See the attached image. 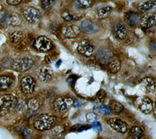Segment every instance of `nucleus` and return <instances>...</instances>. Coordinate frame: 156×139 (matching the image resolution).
Here are the masks:
<instances>
[{"mask_svg": "<svg viewBox=\"0 0 156 139\" xmlns=\"http://www.w3.org/2000/svg\"><path fill=\"white\" fill-rule=\"evenodd\" d=\"M56 118L48 114H42L37 117L34 123V127L40 131L49 130L54 127Z\"/></svg>", "mask_w": 156, "mask_h": 139, "instance_id": "f257e3e1", "label": "nucleus"}, {"mask_svg": "<svg viewBox=\"0 0 156 139\" xmlns=\"http://www.w3.org/2000/svg\"><path fill=\"white\" fill-rule=\"evenodd\" d=\"M17 105V99L12 95L7 94L0 97V116H3Z\"/></svg>", "mask_w": 156, "mask_h": 139, "instance_id": "f03ea898", "label": "nucleus"}, {"mask_svg": "<svg viewBox=\"0 0 156 139\" xmlns=\"http://www.w3.org/2000/svg\"><path fill=\"white\" fill-rule=\"evenodd\" d=\"M74 99L67 97H58L54 100V109L57 112H65L74 104Z\"/></svg>", "mask_w": 156, "mask_h": 139, "instance_id": "7ed1b4c3", "label": "nucleus"}, {"mask_svg": "<svg viewBox=\"0 0 156 139\" xmlns=\"http://www.w3.org/2000/svg\"><path fill=\"white\" fill-rule=\"evenodd\" d=\"M94 46L89 40H83L80 42L78 46V51L85 57H90L94 52Z\"/></svg>", "mask_w": 156, "mask_h": 139, "instance_id": "20e7f679", "label": "nucleus"}, {"mask_svg": "<svg viewBox=\"0 0 156 139\" xmlns=\"http://www.w3.org/2000/svg\"><path fill=\"white\" fill-rule=\"evenodd\" d=\"M37 76L40 80L43 82H47L51 80L54 76V71L49 66L44 65L37 70Z\"/></svg>", "mask_w": 156, "mask_h": 139, "instance_id": "39448f33", "label": "nucleus"}, {"mask_svg": "<svg viewBox=\"0 0 156 139\" xmlns=\"http://www.w3.org/2000/svg\"><path fill=\"white\" fill-rule=\"evenodd\" d=\"M34 46L37 50L43 52H47L51 49L52 43L49 38L45 36L38 37L36 40Z\"/></svg>", "mask_w": 156, "mask_h": 139, "instance_id": "423d86ee", "label": "nucleus"}, {"mask_svg": "<svg viewBox=\"0 0 156 139\" xmlns=\"http://www.w3.org/2000/svg\"><path fill=\"white\" fill-rule=\"evenodd\" d=\"M107 123L115 131L121 134H124L127 131L128 126L126 123L118 118H111L107 120Z\"/></svg>", "mask_w": 156, "mask_h": 139, "instance_id": "0eeeda50", "label": "nucleus"}, {"mask_svg": "<svg viewBox=\"0 0 156 139\" xmlns=\"http://www.w3.org/2000/svg\"><path fill=\"white\" fill-rule=\"evenodd\" d=\"M21 89L25 94H31L35 89V81L30 76L24 77L21 80Z\"/></svg>", "mask_w": 156, "mask_h": 139, "instance_id": "6e6552de", "label": "nucleus"}, {"mask_svg": "<svg viewBox=\"0 0 156 139\" xmlns=\"http://www.w3.org/2000/svg\"><path fill=\"white\" fill-rule=\"evenodd\" d=\"M24 16L25 19L29 23H36L40 19V13L34 7H29L24 12Z\"/></svg>", "mask_w": 156, "mask_h": 139, "instance_id": "1a4fd4ad", "label": "nucleus"}, {"mask_svg": "<svg viewBox=\"0 0 156 139\" xmlns=\"http://www.w3.org/2000/svg\"><path fill=\"white\" fill-rule=\"evenodd\" d=\"M62 34L67 38H74L79 35L80 29L76 24H70L62 28Z\"/></svg>", "mask_w": 156, "mask_h": 139, "instance_id": "9d476101", "label": "nucleus"}, {"mask_svg": "<svg viewBox=\"0 0 156 139\" xmlns=\"http://www.w3.org/2000/svg\"><path fill=\"white\" fill-rule=\"evenodd\" d=\"M155 13L148 12L144 15L142 19H140V24L144 29H149L155 25Z\"/></svg>", "mask_w": 156, "mask_h": 139, "instance_id": "9b49d317", "label": "nucleus"}, {"mask_svg": "<svg viewBox=\"0 0 156 139\" xmlns=\"http://www.w3.org/2000/svg\"><path fill=\"white\" fill-rule=\"evenodd\" d=\"M34 64V60L29 56L23 57L20 60L17 64V69L20 72H25L31 69Z\"/></svg>", "mask_w": 156, "mask_h": 139, "instance_id": "f8f14e48", "label": "nucleus"}, {"mask_svg": "<svg viewBox=\"0 0 156 139\" xmlns=\"http://www.w3.org/2000/svg\"><path fill=\"white\" fill-rule=\"evenodd\" d=\"M138 107L142 113L148 114L153 109V104L151 100L147 97H144L138 101Z\"/></svg>", "mask_w": 156, "mask_h": 139, "instance_id": "ddd939ff", "label": "nucleus"}, {"mask_svg": "<svg viewBox=\"0 0 156 139\" xmlns=\"http://www.w3.org/2000/svg\"><path fill=\"white\" fill-rule=\"evenodd\" d=\"M80 29L82 30L85 33L90 34L97 31L98 26L89 19H84L80 23Z\"/></svg>", "mask_w": 156, "mask_h": 139, "instance_id": "4468645a", "label": "nucleus"}, {"mask_svg": "<svg viewBox=\"0 0 156 139\" xmlns=\"http://www.w3.org/2000/svg\"><path fill=\"white\" fill-rule=\"evenodd\" d=\"M64 131V127L62 125H58L50 129L47 133L46 139H60Z\"/></svg>", "mask_w": 156, "mask_h": 139, "instance_id": "2eb2a0df", "label": "nucleus"}, {"mask_svg": "<svg viewBox=\"0 0 156 139\" xmlns=\"http://www.w3.org/2000/svg\"><path fill=\"white\" fill-rule=\"evenodd\" d=\"M125 22L131 26H135L140 24V17L135 12H128L124 16Z\"/></svg>", "mask_w": 156, "mask_h": 139, "instance_id": "dca6fc26", "label": "nucleus"}, {"mask_svg": "<svg viewBox=\"0 0 156 139\" xmlns=\"http://www.w3.org/2000/svg\"><path fill=\"white\" fill-rule=\"evenodd\" d=\"M115 37L118 40L124 39L127 34L126 29L122 23H117L115 25L114 29H113Z\"/></svg>", "mask_w": 156, "mask_h": 139, "instance_id": "f3484780", "label": "nucleus"}, {"mask_svg": "<svg viewBox=\"0 0 156 139\" xmlns=\"http://www.w3.org/2000/svg\"><path fill=\"white\" fill-rule=\"evenodd\" d=\"M140 83L147 92L153 93L155 91V82L152 78L146 77L142 78L140 80Z\"/></svg>", "mask_w": 156, "mask_h": 139, "instance_id": "a211bd4d", "label": "nucleus"}, {"mask_svg": "<svg viewBox=\"0 0 156 139\" xmlns=\"http://www.w3.org/2000/svg\"><path fill=\"white\" fill-rule=\"evenodd\" d=\"M111 53L109 50L106 49H102L100 51L98 52L97 57L98 60L102 63H107L110 61V59L111 58Z\"/></svg>", "mask_w": 156, "mask_h": 139, "instance_id": "6ab92c4d", "label": "nucleus"}, {"mask_svg": "<svg viewBox=\"0 0 156 139\" xmlns=\"http://www.w3.org/2000/svg\"><path fill=\"white\" fill-rule=\"evenodd\" d=\"M12 82L11 78L6 75L0 76V92L6 90Z\"/></svg>", "mask_w": 156, "mask_h": 139, "instance_id": "aec40b11", "label": "nucleus"}, {"mask_svg": "<svg viewBox=\"0 0 156 139\" xmlns=\"http://www.w3.org/2000/svg\"><path fill=\"white\" fill-rule=\"evenodd\" d=\"M0 20L1 24L4 27H6L11 25V16L6 12H0Z\"/></svg>", "mask_w": 156, "mask_h": 139, "instance_id": "412c9836", "label": "nucleus"}, {"mask_svg": "<svg viewBox=\"0 0 156 139\" xmlns=\"http://www.w3.org/2000/svg\"><path fill=\"white\" fill-rule=\"evenodd\" d=\"M130 135L133 139H140L143 135L142 129L138 126H134L130 129Z\"/></svg>", "mask_w": 156, "mask_h": 139, "instance_id": "4be33fe9", "label": "nucleus"}, {"mask_svg": "<svg viewBox=\"0 0 156 139\" xmlns=\"http://www.w3.org/2000/svg\"><path fill=\"white\" fill-rule=\"evenodd\" d=\"M112 11V8L110 6L104 7V8L100 9L99 11H97V16L100 19H104L106 18L107 17L109 16L110 12Z\"/></svg>", "mask_w": 156, "mask_h": 139, "instance_id": "5701e85b", "label": "nucleus"}, {"mask_svg": "<svg viewBox=\"0 0 156 139\" xmlns=\"http://www.w3.org/2000/svg\"><path fill=\"white\" fill-rule=\"evenodd\" d=\"M94 111L95 112H97L98 113H101V114H103V115H108L111 112V110H110V108L109 107H108L106 105H97L96 106L94 107Z\"/></svg>", "mask_w": 156, "mask_h": 139, "instance_id": "b1692460", "label": "nucleus"}, {"mask_svg": "<svg viewBox=\"0 0 156 139\" xmlns=\"http://www.w3.org/2000/svg\"><path fill=\"white\" fill-rule=\"evenodd\" d=\"M110 110H112L115 113H120L124 110V106L115 100H112L110 102Z\"/></svg>", "mask_w": 156, "mask_h": 139, "instance_id": "393cba45", "label": "nucleus"}, {"mask_svg": "<svg viewBox=\"0 0 156 139\" xmlns=\"http://www.w3.org/2000/svg\"><path fill=\"white\" fill-rule=\"evenodd\" d=\"M154 6H155V2H146V3H144V4L140 5V6H138L137 9L139 10L141 12H145L148 11V10L151 9Z\"/></svg>", "mask_w": 156, "mask_h": 139, "instance_id": "a878e982", "label": "nucleus"}, {"mask_svg": "<svg viewBox=\"0 0 156 139\" xmlns=\"http://www.w3.org/2000/svg\"><path fill=\"white\" fill-rule=\"evenodd\" d=\"M109 68L112 73H117L120 70L121 63L119 60H113L109 64Z\"/></svg>", "mask_w": 156, "mask_h": 139, "instance_id": "bb28decb", "label": "nucleus"}, {"mask_svg": "<svg viewBox=\"0 0 156 139\" xmlns=\"http://www.w3.org/2000/svg\"><path fill=\"white\" fill-rule=\"evenodd\" d=\"M28 107L30 109L34 111V112H36L37 109H38L40 107V103L38 100H36V98H31L28 101Z\"/></svg>", "mask_w": 156, "mask_h": 139, "instance_id": "cd10ccee", "label": "nucleus"}, {"mask_svg": "<svg viewBox=\"0 0 156 139\" xmlns=\"http://www.w3.org/2000/svg\"><path fill=\"white\" fill-rule=\"evenodd\" d=\"M76 4L79 8L87 9L91 6L92 1H90V0H79V1H76Z\"/></svg>", "mask_w": 156, "mask_h": 139, "instance_id": "c85d7f7f", "label": "nucleus"}, {"mask_svg": "<svg viewBox=\"0 0 156 139\" xmlns=\"http://www.w3.org/2000/svg\"><path fill=\"white\" fill-rule=\"evenodd\" d=\"M22 37V33L20 31H14L10 35V38L11 41L15 43L19 42Z\"/></svg>", "mask_w": 156, "mask_h": 139, "instance_id": "c756f323", "label": "nucleus"}, {"mask_svg": "<svg viewBox=\"0 0 156 139\" xmlns=\"http://www.w3.org/2000/svg\"><path fill=\"white\" fill-rule=\"evenodd\" d=\"M62 17L65 20L69 22V21H72V20H77L79 19L80 17H78L77 16H74V15H72L70 14L68 12H64L62 13Z\"/></svg>", "mask_w": 156, "mask_h": 139, "instance_id": "7c9ffc66", "label": "nucleus"}, {"mask_svg": "<svg viewBox=\"0 0 156 139\" xmlns=\"http://www.w3.org/2000/svg\"><path fill=\"white\" fill-rule=\"evenodd\" d=\"M20 24V19L17 15H13L11 16V25L12 26H17Z\"/></svg>", "mask_w": 156, "mask_h": 139, "instance_id": "2f4dec72", "label": "nucleus"}, {"mask_svg": "<svg viewBox=\"0 0 156 139\" xmlns=\"http://www.w3.org/2000/svg\"><path fill=\"white\" fill-rule=\"evenodd\" d=\"M54 3L53 1H48V0H44V1L41 2L42 8L44 9H48L52 6V4Z\"/></svg>", "mask_w": 156, "mask_h": 139, "instance_id": "473e14b6", "label": "nucleus"}, {"mask_svg": "<svg viewBox=\"0 0 156 139\" xmlns=\"http://www.w3.org/2000/svg\"><path fill=\"white\" fill-rule=\"evenodd\" d=\"M86 118L87 120L93 121V122H94V121L96 120L97 118V116L94 113H89L86 115Z\"/></svg>", "mask_w": 156, "mask_h": 139, "instance_id": "72a5a7b5", "label": "nucleus"}, {"mask_svg": "<svg viewBox=\"0 0 156 139\" xmlns=\"http://www.w3.org/2000/svg\"><path fill=\"white\" fill-rule=\"evenodd\" d=\"M22 134L24 136V138H30L31 136V131L29 130L28 129H24V130H22Z\"/></svg>", "mask_w": 156, "mask_h": 139, "instance_id": "f704fd0d", "label": "nucleus"}, {"mask_svg": "<svg viewBox=\"0 0 156 139\" xmlns=\"http://www.w3.org/2000/svg\"><path fill=\"white\" fill-rule=\"evenodd\" d=\"M105 96H106V93L104 90H101L97 94V97L99 98V100H104Z\"/></svg>", "mask_w": 156, "mask_h": 139, "instance_id": "c9c22d12", "label": "nucleus"}, {"mask_svg": "<svg viewBox=\"0 0 156 139\" xmlns=\"http://www.w3.org/2000/svg\"><path fill=\"white\" fill-rule=\"evenodd\" d=\"M21 1L20 0H8L7 1V3L10 5H12V6H16V5L19 4Z\"/></svg>", "mask_w": 156, "mask_h": 139, "instance_id": "e433bc0d", "label": "nucleus"}, {"mask_svg": "<svg viewBox=\"0 0 156 139\" xmlns=\"http://www.w3.org/2000/svg\"><path fill=\"white\" fill-rule=\"evenodd\" d=\"M92 125L94 126V127L95 129H97L98 131L101 130V124L99 122H97V121H94V122L92 123Z\"/></svg>", "mask_w": 156, "mask_h": 139, "instance_id": "4c0bfd02", "label": "nucleus"}, {"mask_svg": "<svg viewBox=\"0 0 156 139\" xmlns=\"http://www.w3.org/2000/svg\"><path fill=\"white\" fill-rule=\"evenodd\" d=\"M0 70H1V68H0Z\"/></svg>", "mask_w": 156, "mask_h": 139, "instance_id": "58836bf2", "label": "nucleus"}]
</instances>
